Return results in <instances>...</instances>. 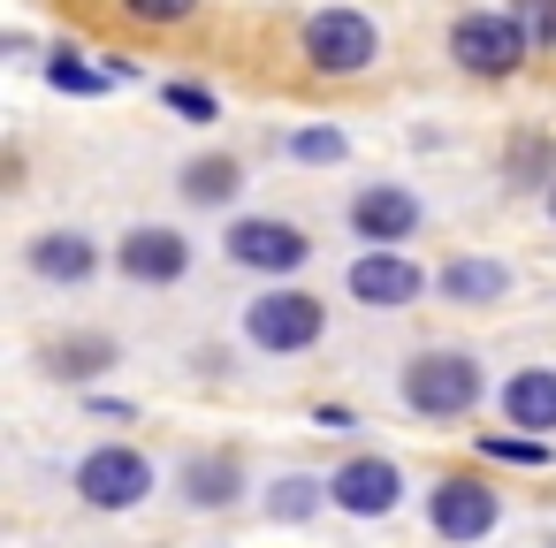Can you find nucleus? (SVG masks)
<instances>
[{
	"label": "nucleus",
	"instance_id": "nucleus-1",
	"mask_svg": "<svg viewBox=\"0 0 556 548\" xmlns=\"http://www.w3.org/2000/svg\"><path fill=\"white\" fill-rule=\"evenodd\" d=\"M404 404L419 419H457V411L480 404V366L465 351H427V358L404 366Z\"/></svg>",
	"mask_w": 556,
	"mask_h": 548
},
{
	"label": "nucleus",
	"instance_id": "nucleus-2",
	"mask_svg": "<svg viewBox=\"0 0 556 548\" xmlns=\"http://www.w3.org/2000/svg\"><path fill=\"white\" fill-rule=\"evenodd\" d=\"M374 54H381V31H374L358 9H320V16H305V62H313L320 77H358V69H374Z\"/></svg>",
	"mask_w": 556,
	"mask_h": 548
},
{
	"label": "nucleus",
	"instance_id": "nucleus-3",
	"mask_svg": "<svg viewBox=\"0 0 556 548\" xmlns=\"http://www.w3.org/2000/svg\"><path fill=\"white\" fill-rule=\"evenodd\" d=\"M526 31H518V16H457L450 24V62L457 69H472V77H510L518 62H526Z\"/></svg>",
	"mask_w": 556,
	"mask_h": 548
},
{
	"label": "nucleus",
	"instance_id": "nucleus-4",
	"mask_svg": "<svg viewBox=\"0 0 556 548\" xmlns=\"http://www.w3.org/2000/svg\"><path fill=\"white\" fill-rule=\"evenodd\" d=\"M320 328H328V313L305 290H267V297L244 305V335L260 351H305V343H320Z\"/></svg>",
	"mask_w": 556,
	"mask_h": 548
},
{
	"label": "nucleus",
	"instance_id": "nucleus-5",
	"mask_svg": "<svg viewBox=\"0 0 556 548\" xmlns=\"http://www.w3.org/2000/svg\"><path fill=\"white\" fill-rule=\"evenodd\" d=\"M146 487H153V464L138 449H92L77 464V495L92 510H130V502H146Z\"/></svg>",
	"mask_w": 556,
	"mask_h": 548
},
{
	"label": "nucleus",
	"instance_id": "nucleus-6",
	"mask_svg": "<svg viewBox=\"0 0 556 548\" xmlns=\"http://www.w3.org/2000/svg\"><path fill=\"white\" fill-rule=\"evenodd\" d=\"M305 252H313V244H305V229L267 221V214L229 229V259H237V267H252V275H298V267H305Z\"/></svg>",
	"mask_w": 556,
	"mask_h": 548
},
{
	"label": "nucleus",
	"instance_id": "nucleus-7",
	"mask_svg": "<svg viewBox=\"0 0 556 548\" xmlns=\"http://www.w3.org/2000/svg\"><path fill=\"white\" fill-rule=\"evenodd\" d=\"M343 282H351V297L374 305V313H396V305H412V297L427 290V275H419L404 252H358Z\"/></svg>",
	"mask_w": 556,
	"mask_h": 548
},
{
	"label": "nucleus",
	"instance_id": "nucleus-8",
	"mask_svg": "<svg viewBox=\"0 0 556 548\" xmlns=\"http://www.w3.org/2000/svg\"><path fill=\"white\" fill-rule=\"evenodd\" d=\"M351 229H358L374 252H389V244H404V237L419 229V199L396 191V183H366V191L351 199Z\"/></svg>",
	"mask_w": 556,
	"mask_h": 548
},
{
	"label": "nucleus",
	"instance_id": "nucleus-9",
	"mask_svg": "<svg viewBox=\"0 0 556 548\" xmlns=\"http://www.w3.org/2000/svg\"><path fill=\"white\" fill-rule=\"evenodd\" d=\"M396 495H404V480H396L389 457H351V464L336 472V487H328V502L351 510V518H389Z\"/></svg>",
	"mask_w": 556,
	"mask_h": 548
},
{
	"label": "nucleus",
	"instance_id": "nucleus-10",
	"mask_svg": "<svg viewBox=\"0 0 556 548\" xmlns=\"http://www.w3.org/2000/svg\"><path fill=\"white\" fill-rule=\"evenodd\" d=\"M434 533L442 540H480L488 525H495V487H480V480H434Z\"/></svg>",
	"mask_w": 556,
	"mask_h": 548
},
{
	"label": "nucleus",
	"instance_id": "nucleus-11",
	"mask_svg": "<svg viewBox=\"0 0 556 548\" xmlns=\"http://www.w3.org/2000/svg\"><path fill=\"white\" fill-rule=\"evenodd\" d=\"M191 267V244L176 229H130L123 237V275L130 282H176Z\"/></svg>",
	"mask_w": 556,
	"mask_h": 548
},
{
	"label": "nucleus",
	"instance_id": "nucleus-12",
	"mask_svg": "<svg viewBox=\"0 0 556 548\" xmlns=\"http://www.w3.org/2000/svg\"><path fill=\"white\" fill-rule=\"evenodd\" d=\"M503 411H510V426H526L533 442L556 426V373L548 366H526V373H510L503 381Z\"/></svg>",
	"mask_w": 556,
	"mask_h": 548
},
{
	"label": "nucleus",
	"instance_id": "nucleus-13",
	"mask_svg": "<svg viewBox=\"0 0 556 548\" xmlns=\"http://www.w3.org/2000/svg\"><path fill=\"white\" fill-rule=\"evenodd\" d=\"M31 267H39L47 282H85V275L100 267V252H92L85 237H70V229H54V237H39V244H31Z\"/></svg>",
	"mask_w": 556,
	"mask_h": 548
},
{
	"label": "nucleus",
	"instance_id": "nucleus-14",
	"mask_svg": "<svg viewBox=\"0 0 556 548\" xmlns=\"http://www.w3.org/2000/svg\"><path fill=\"white\" fill-rule=\"evenodd\" d=\"M510 290V275L495 267V259H457V267H442V297H457V305H488V297H503Z\"/></svg>",
	"mask_w": 556,
	"mask_h": 548
},
{
	"label": "nucleus",
	"instance_id": "nucleus-15",
	"mask_svg": "<svg viewBox=\"0 0 556 548\" xmlns=\"http://www.w3.org/2000/svg\"><path fill=\"white\" fill-rule=\"evenodd\" d=\"M184 487H191L199 510H222L244 487V472H237V457H199V464H184Z\"/></svg>",
	"mask_w": 556,
	"mask_h": 548
},
{
	"label": "nucleus",
	"instance_id": "nucleus-16",
	"mask_svg": "<svg viewBox=\"0 0 556 548\" xmlns=\"http://www.w3.org/2000/svg\"><path fill=\"white\" fill-rule=\"evenodd\" d=\"M184 191H191L199 206H222V199L237 191V161H222V153H206V161H191V168H184Z\"/></svg>",
	"mask_w": 556,
	"mask_h": 548
},
{
	"label": "nucleus",
	"instance_id": "nucleus-17",
	"mask_svg": "<svg viewBox=\"0 0 556 548\" xmlns=\"http://www.w3.org/2000/svg\"><path fill=\"white\" fill-rule=\"evenodd\" d=\"M108 358H115V343H108V335H77V343H62V351H54V373H70V381H92Z\"/></svg>",
	"mask_w": 556,
	"mask_h": 548
},
{
	"label": "nucleus",
	"instance_id": "nucleus-18",
	"mask_svg": "<svg viewBox=\"0 0 556 548\" xmlns=\"http://www.w3.org/2000/svg\"><path fill=\"white\" fill-rule=\"evenodd\" d=\"M351 145H343V130H290V161H305V168H336Z\"/></svg>",
	"mask_w": 556,
	"mask_h": 548
},
{
	"label": "nucleus",
	"instance_id": "nucleus-19",
	"mask_svg": "<svg viewBox=\"0 0 556 548\" xmlns=\"http://www.w3.org/2000/svg\"><path fill=\"white\" fill-rule=\"evenodd\" d=\"M47 77H54V92H77V100H100V92L115 85V69H85V62H70V54H62Z\"/></svg>",
	"mask_w": 556,
	"mask_h": 548
},
{
	"label": "nucleus",
	"instance_id": "nucleus-20",
	"mask_svg": "<svg viewBox=\"0 0 556 548\" xmlns=\"http://www.w3.org/2000/svg\"><path fill=\"white\" fill-rule=\"evenodd\" d=\"M480 457H503V464H548V442H533V434H480Z\"/></svg>",
	"mask_w": 556,
	"mask_h": 548
},
{
	"label": "nucleus",
	"instance_id": "nucleus-21",
	"mask_svg": "<svg viewBox=\"0 0 556 548\" xmlns=\"http://www.w3.org/2000/svg\"><path fill=\"white\" fill-rule=\"evenodd\" d=\"M267 510H275V518H313V510H320V480H275Z\"/></svg>",
	"mask_w": 556,
	"mask_h": 548
},
{
	"label": "nucleus",
	"instance_id": "nucleus-22",
	"mask_svg": "<svg viewBox=\"0 0 556 548\" xmlns=\"http://www.w3.org/2000/svg\"><path fill=\"white\" fill-rule=\"evenodd\" d=\"M541 168H556V145H548V138H533V130H526V138H518V145H510V176H518V183H533V176H541Z\"/></svg>",
	"mask_w": 556,
	"mask_h": 548
},
{
	"label": "nucleus",
	"instance_id": "nucleus-23",
	"mask_svg": "<svg viewBox=\"0 0 556 548\" xmlns=\"http://www.w3.org/2000/svg\"><path fill=\"white\" fill-rule=\"evenodd\" d=\"M510 16H518V31H526L533 47H556V0H518Z\"/></svg>",
	"mask_w": 556,
	"mask_h": 548
},
{
	"label": "nucleus",
	"instance_id": "nucleus-24",
	"mask_svg": "<svg viewBox=\"0 0 556 548\" xmlns=\"http://www.w3.org/2000/svg\"><path fill=\"white\" fill-rule=\"evenodd\" d=\"M123 9H130L138 24H184V16L199 9V0H123Z\"/></svg>",
	"mask_w": 556,
	"mask_h": 548
},
{
	"label": "nucleus",
	"instance_id": "nucleus-25",
	"mask_svg": "<svg viewBox=\"0 0 556 548\" xmlns=\"http://www.w3.org/2000/svg\"><path fill=\"white\" fill-rule=\"evenodd\" d=\"M168 107L191 123H214V92H199V85H168Z\"/></svg>",
	"mask_w": 556,
	"mask_h": 548
},
{
	"label": "nucleus",
	"instance_id": "nucleus-26",
	"mask_svg": "<svg viewBox=\"0 0 556 548\" xmlns=\"http://www.w3.org/2000/svg\"><path fill=\"white\" fill-rule=\"evenodd\" d=\"M548 214H556V191H548Z\"/></svg>",
	"mask_w": 556,
	"mask_h": 548
},
{
	"label": "nucleus",
	"instance_id": "nucleus-27",
	"mask_svg": "<svg viewBox=\"0 0 556 548\" xmlns=\"http://www.w3.org/2000/svg\"><path fill=\"white\" fill-rule=\"evenodd\" d=\"M548 548H556V540H548Z\"/></svg>",
	"mask_w": 556,
	"mask_h": 548
}]
</instances>
